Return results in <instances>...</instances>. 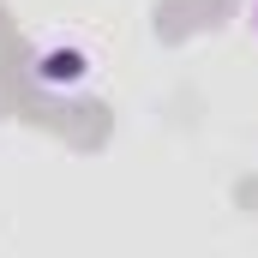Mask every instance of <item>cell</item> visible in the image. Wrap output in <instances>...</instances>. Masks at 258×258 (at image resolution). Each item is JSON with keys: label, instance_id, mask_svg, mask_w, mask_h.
Returning <instances> with one entry per match:
<instances>
[{"label": "cell", "instance_id": "1", "mask_svg": "<svg viewBox=\"0 0 258 258\" xmlns=\"http://www.w3.org/2000/svg\"><path fill=\"white\" fill-rule=\"evenodd\" d=\"M78 72H84L78 54H48V60H42V78H54V84H60V78H78Z\"/></svg>", "mask_w": 258, "mask_h": 258}, {"label": "cell", "instance_id": "2", "mask_svg": "<svg viewBox=\"0 0 258 258\" xmlns=\"http://www.w3.org/2000/svg\"><path fill=\"white\" fill-rule=\"evenodd\" d=\"M252 18H258V12H252Z\"/></svg>", "mask_w": 258, "mask_h": 258}]
</instances>
